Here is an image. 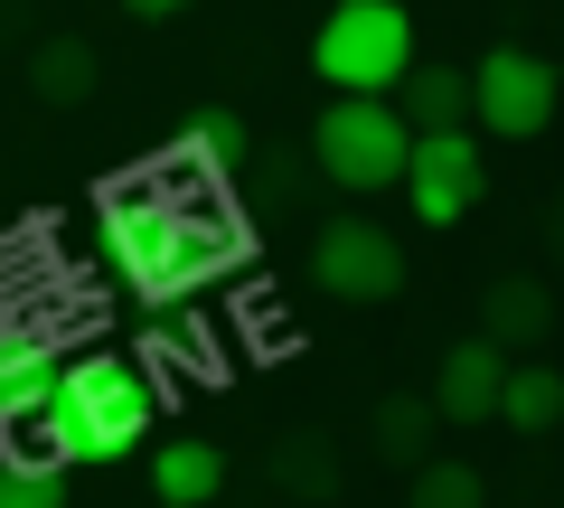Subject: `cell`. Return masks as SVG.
Wrapping results in <instances>:
<instances>
[{
  "instance_id": "1",
  "label": "cell",
  "mask_w": 564,
  "mask_h": 508,
  "mask_svg": "<svg viewBox=\"0 0 564 508\" xmlns=\"http://www.w3.org/2000/svg\"><path fill=\"white\" fill-rule=\"evenodd\" d=\"M95 236H104V264L122 273V292H132L141 311L198 302L207 283H226V273L254 255L245 217H226V207H207V198H170L161 180H122L113 198H104Z\"/></svg>"
},
{
  "instance_id": "2",
  "label": "cell",
  "mask_w": 564,
  "mask_h": 508,
  "mask_svg": "<svg viewBox=\"0 0 564 508\" xmlns=\"http://www.w3.org/2000/svg\"><path fill=\"white\" fill-rule=\"evenodd\" d=\"M39 424H47V462H122L151 433V377L132 358H104V348L95 358H66Z\"/></svg>"
},
{
  "instance_id": "3",
  "label": "cell",
  "mask_w": 564,
  "mask_h": 508,
  "mask_svg": "<svg viewBox=\"0 0 564 508\" xmlns=\"http://www.w3.org/2000/svg\"><path fill=\"white\" fill-rule=\"evenodd\" d=\"M404 66H414V20L395 0H339L311 39V76L329 95H386Z\"/></svg>"
},
{
  "instance_id": "4",
  "label": "cell",
  "mask_w": 564,
  "mask_h": 508,
  "mask_svg": "<svg viewBox=\"0 0 564 508\" xmlns=\"http://www.w3.org/2000/svg\"><path fill=\"white\" fill-rule=\"evenodd\" d=\"M311 151H321V180L329 188L367 198V188H395L404 180L414 132L395 122V104H386V95H329L321 122H311Z\"/></svg>"
},
{
  "instance_id": "5",
  "label": "cell",
  "mask_w": 564,
  "mask_h": 508,
  "mask_svg": "<svg viewBox=\"0 0 564 508\" xmlns=\"http://www.w3.org/2000/svg\"><path fill=\"white\" fill-rule=\"evenodd\" d=\"M470 114H480V132H499V142H536L545 122H555V66L527 57V47H489V57L470 66Z\"/></svg>"
},
{
  "instance_id": "6",
  "label": "cell",
  "mask_w": 564,
  "mask_h": 508,
  "mask_svg": "<svg viewBox=\"0 0 564 508\" xmlns=\"http://www.w3.org/2000/svg\"><path fill=\"white\" fill-rule=\"evenodd\" d=\"M311 273H321V292H339V302H395L404 292V245L386 236V226H367V217H329L321 236H311Z\"/></svg>"
},
{
  "instance_id": "7",
  "label": "cell",
  "mask_w": 564,
  "mask_h": 508,
  "mask_svg": "<svg viewBox=\"0 0 564 508\" xmlns=\"http://www.w3.org/2000/svg\"><path fill=\"white\" fill-rule=\"evenodd\" d=\"M404 198H414L423 226H462L470 207H480L489 170H480V142L470 132H414V151H404Z\"/></svg>"
},
{
  "instance_id": "8",
  "label": "cell",
  "mask_w": 564,
  "mask_h": 508,
  "mask_svg": "<svg viewBox=\"0 0 564 508\" xmlns=\"http://www.w3.org/2000/svg\"><path fill=\"white\" fill-rule=\"evenodd\" d=\"M499 377H508L499 348L462 339L443 367H433V414H443V424H489V414H499Z\"/></svg>"
},
{
  "instance_id": "9",
  "label": "cell",
  "mask_w": 564,
  "mask_h": 508,
  "mask_svg": "<svg viewBox=\"0 0 564 508\" xmlns=\"http://www.w3.org/2000/svg\"><path fill=\"white\" fill-rule=\"evenodd\" d=\"M57 339L47 329H0V424H29V414L47 406V387H57Z\"/></svg>"
},
{
  "instance_id": "10",
  "label": "cell",
  "mask_w": 564,
  "mask_h": 508,
  "mask_svg": "<svg viewBox=\"0 0 564 508\" xmlns=\"http://www.w3.org/2000/svg\"><path fill=\"white\" fill-rule=\"evenodd\" d=\"M386 104H395V122H404V132H462L470 85L452 76V66H404V76L386 85Z\"/></svg>"
},
{
  "instance_id": "11",
  "label": "cell",
  "mask_w": 564,
  "mask_h": 508,
  "mask_svg": "<svg viewBox=\"0 0 564 508\" xmlns=\"http://www.w3.org/2000/svg\"><path fill=\"white\" fill-rule=\"evenodd\" d=\"M226 489V452L198 443V433H180V443H161V462H151V499L161 508H207Z\"/></svg>"
},
{
  "instance_id": "12",
  "label": "cell",
  "mask_w": 564,
  "mask_h": 508,
  "mask_svg": "<svg viewBox=\"0 0 564 508\" xmlns=\"http://www.w3.org/2000/svg\"><path fill=\"white\" fill-rule=\"evenodd\" d=\"M480 321H489V348H536L545 329H555V292H545L536 273H508V283H489Z\"/></svg>"
},
{
  "instance_id": "13",
  "label": "cell",
  "mask_w": 564,
  "mask_h": 508,
  "mask_svg": "<svg viewBox=\"0 0 564 508\" xmlns=\"http://www.w3.org/2000/svg\"><path fill=\"white\" fill-rule=\"evenodd\" d=\"M95 85H104V66H95V47H85V39H47L39 57H29V95L57 104V114H76Z\"/></svg>"
},
{
  "instance_id": "14",
  "label": "cell",
  "mask_w": 564,
  "mask_h": 508,
  "mask_svg": "<svg viewBox=\"0 0 564 508\" xmlns=\"http://www.w3.org/2000/svg\"><path fill=\"white\" fill-rule=\"evenodd\" d=\"M499 424L508 433H555L564 424V377L555 367H508L499 377Z\"/></svg>"
},
{
  "instance_id": "15",
  "label": "cell",
  "mask_w": 564,
  "mask_h": 508,
  "mask_svg": "<svg viewBox=\"0 0 564 508\" xmlns=\"http://www.w3.org/2000/svg\"><path fill=\"white\" fill-rule=\"evenodd\" d=\"M273 489L282 499H339V443H321V433H292V443H273Z\"/></svg>"
},
{
  "instance_id": "16",
  "label": "cell",
  "mask_w": 564,
  "mask_h": 508,
  "mask_svg": "<svg viewBox=\"0 0 564 508\" xmlns=\"http://www.w3.org/2000/svg\"><path fill=\"white\" fill-rule=\"evenodd\" d=\"M180 161L198 170V180H236V170L254 161V132H245L236 114H198V122H188V142H180Z\"/></svg>"
},
{
  "instance_id": "17",
  "label": "cell",
  "mask_w": 564,
  "mask_h": 508,
  "mask_svg": "<svg viewBox=\"0 0 564 508\" xmlns=\"http://www.w3.org/2000/svg\"><path fill=\"white\" fill-rule=\"evenodd\" d=\"M433 424H443L433 396H386V406H377V452H395V462L414 471L423 452H433Z\"/></svg>"
},
{
  "instance_id": "18",
  "label": "cell",
  "mask_w": 564,
  "mask_h": 508,
  "mask_svg": "<svg viewBox=\"0 0 564 508\" xmlns=\"http://www.w3.org/2000/svg\"><path fill=\"white\" fill-rule=\"evenodd\" d=\"M414 508H489V480H480L470 462L423 452V462H414Z\"/></svg>"
},
{
  "instance_id": "19",
  "label": "cell",
  "mask_w": 564,
  "mask_h": 508,
  "mask_svg": "<svg viewBox=\"0 0 564 508\" xmlns=\"http://www.w3.org/2000/svg\"><path fill=\"white\" fill-rule=\"evenodd\" d=\"M0 508H66V462H10L0 471Z\"/></svg>"
},
{
  "instance_id": "20",
  "label": "cell",
  "mask_w": 564,
  "mask_h": 508,
  "mask_svg": "<svg viewBox=\"0 0 564 508\" xmlns=\"http://www.w3.org/2000/svg\"><path fill=\"white\" fill-rule=\"evenodd\" d=\"M188 0H122V20H180Z\"/></svg>"
}]
</instances>
